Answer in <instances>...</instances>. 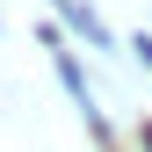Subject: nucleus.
Instances as JSON below:
<instances>
[{
    "mask_svg": "<svg viewBox=\"0 0 152 152\" xmlns=\"http://www.w3.org/2000/svg\"><path fill=\"white\" fill-rule=\"evenodd\" d=\"M138 58H145V65H152V36H138Z\"/></svg>",
    "mask_w": 152,
    "mask_h": 152,
    "instance_id": "f257e3e1",
    "label": "nucleus"
},
{
    "mask_svg": "<svg viewBox=\"0 0 152 152\" xmlns=\"http://www.w3.org/2000/svg\"><path fill=\"white\" fill-rule=\"evenodd\" d=\"M145 152H152V123H145Z\"/></svg>",
    "mask_w": 152,
    "mask_h": 152,
    "instance_id": "f03ea898",
    "label": "nucleus"
}]
</instances>
